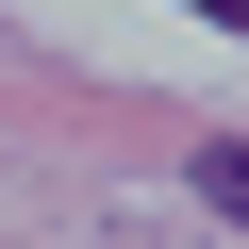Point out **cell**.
<instances>
[{"label":"cell","instance_id":"obj_2","mask_svg":"<svg viewBox=\"0 0 249 249\" xmlns=\"http://www.w3.org/2000/svg\"><path fill=\"white\" fill-rule=\"evenodd\" d=\"M183 17H216V34H249V0H183Z\"/></svg>","mask_w":249,"mask_h":249},{"label":"cell","instance_id":"obj_1","mask_svg":"<svg viewBox=\"0 0 249 249\" xmlns=\"http://www.w3.org/2000/svg\"><path fill=\"white\" fill-rule=\"evenodd\" d=\"M199 199H216V216L249 232V150H199Z\"/></svg>","mask_w":249,"mask_h":249}]
</instances>
